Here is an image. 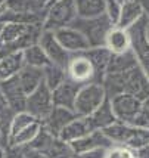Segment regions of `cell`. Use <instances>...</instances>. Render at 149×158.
I'll list each match as a JSON object with an SVG mask.
<instances>
[{"label": "cell", "mask_w": 149, "mask_h": 158, "mask_svg": "<svg viewBox=\"0 0 149 158\" xmlns=\"http://www.w3.org/2000/svg\"><path fill=\"white\" fill-rule=\"evenodd\" d=\"M77 18L90 19L105 15L106 2L105 0H74Z\"/></svg>", "instance_id": "obj_22"}, {"label": "cell", "mask_w": 149, "mask_h": 158, "mask_svg": "<svg viewBox=\"0 0 149 158\" xmlns=\"http://www.w3.org/2000/svg\"><path fill=\"white\" fill-rule=\"evenodd\" d=\"M22 58H24V65L28 67H34V68H44L46 65H49L48 56L44 53V50L40 48L39 43L28 46L27 49L22 50Z\"/></svg>", "instance_id": "obj_25"}, {"label": "cell", "mask_w": 149, "mask_h": 158, "mask_svg": "<svg viewBox=\"0 0 149 158\" xmlns=\"http://www.w3.org/2000/svg\"><path fill=\"white\" fill-rule=\"evenodd\" d=\"M145 16L142 3L139 0H121V10H120V18L115 27L129 30L133 24Z\"/></svg>", "instance_id": "obj_17"}, {"label": "cell", "mask_w": 149, "mask_h": 158, "mask_svg": "<svg viewBox=\"0 0 149 158\" xmlns=\"http://www.w3.org/2000/svg\"><path fill=\"white\" fill-rule=\"evenodd\" d=\"M53 34L56 37V40L59 41V44L67 50L68 53H71V55L83 53V52H86V50L90 49L86 37L77 28L72 27V25L55 30Z\"/></svg>", "instance_id": "obj_12"}, {"label": "cell", "mask_w": 149, "mask_h": 158, "mask_svg": "<svg viewBox=\"0 0 149 158\" xmlns=\"http://www.w3.org/2000/svg\"><path fill=\"white\" fill-rule=\"evenodd\" d=\"M24 67V58L22 52L9 53L0 58V81L16 76Z\"/></svg>", "instance_id": "obj_23"}, {"label": "cell", "mask_w": 149, "mask_h": 158, "mask_svg": "<svg viewBox=\"0 0 149 158\" xmlns=\"http://www.w3.org/2000/svg\"><path fill=\"white\" fill-rule=\"evenodd\" d=\"M146 37H148V40H149V22H148V28H146Z\"/></svg>", "instance_id": "obj_41"}, {"label": "cell", "mask_w": 149, "mask_h": 158, "mask_svg": "<svg viewBox=\"0 0 149 158\" xmlns=\"http://www.w3.org/2000/svg\"><path fill=\"white\" fill-rule=\"evenodd\" d=\"M53 110L52 102V90L49 89L44 83H41L33 93L27 96L25 102V111L30 115H33L37 121H43Z\"/></svg>", "instance_id": "obj_7"}, {"label": "cell", "mask_w": 149, "mask_h": 158, "mask_svg": "<svg viewBox=\"0 0 149 158\" xmlns=\"http://www.w3.org/2000/svg\"><path fill=\"white\" fill-rule=\"evenodd\" d=\"M135 157L136 158H149V145L142 146V148H139V149H136Z\"/></svg>", "instance_id": "obj_36"}, {"label": "cell", "mask_w": 149, "mask_h": 158, "mask_svg": "<svg viewBox=\"0 0 149 158\" xmlns=\"http://www.w3.org/2000/svg\"><path fill=\"white\" fill-rule=\"evenodd\" d=\"M65 80H67V71H65V68L56 67L53 64H49V65H46L43 68V83L50 90L56 89Z\"/></svg>", "instance_id": "obj_27"}, {"label": "cell", "mask_w": 149, "mask_h": 158, "mask_svg": "<svg viewBox=\"0 0 149 158\" xmlns=\"http://www.w3.org/2000/svg\"><path fill=\"white\" fill-rule=\"evenodd\" d=\"M136 65H137V61H136V56H135V53H133V50L124 52V53H120V55H112V53H111V59H109L106 73L118 74V73H124V71H127V69L133 68ZM106 73H105V74H106Z\"/></svg>", "instance_id": "obj_24"}, {"label": "cell", "mask_w": 149, "mask_h": 158, "mask_svg": "<svg viewBox=\"0 0 149 158\" xmlns=\"http://www.w3.org/2000/svg\"><path fill=\"white\" fill-rule=\"evenodd\" d=\"M16 78H18L24 93L28 96L43 83V69L24 65L19 73L16 74Z\"/></svg>", "instance_id": "obj_21"}, {"label": "cell", "mask_w": 149, "mask_h": 158, "mask_svg": "<svg viewBox=\"0 0 149 158\" xmlns=\"http://www.w3.org/2000/svg\"><path fill=\"white\" fill-rule=\"evenodd\" d=\"M109 102H111V108L114 111L117 121L124 124H131V121L135 120V117L143 106V102L140 99L127 93H121L111 98Z\"/></svg>", "instance_id": "obj_9"}, {"label": "cell", "mask_w": 149, "mask_h": 158, "mask_svg": "<svg viewBox=\"0 0 149 158\" xmlns=\"http://www.w3.org/2000/svg\"><path fill=\"white\" fill-rule=\"evenodd\" d=\"M143 105H145L146 108H149V98H148V99H146V101H145V102H143Z\"/></svg>", "instance_id": "obj_40"}, {"label": "cell", "mask_w": 149, "mask_h": 158, "mask_svg": "<svg viewBox=\"0 0 149 158\" xmlns=\"http://www.w3.org/2000/svg\"><path fill=\"white\" fill-rule=\"evenodd\" d=\"M89 58V61L92 62L96 74V83H101L106 68H108L109 59H111V52L106 48H90L89 50L83 52Z\"/></svg>", "instance_id": "obj_20"}, {"label": "cell", "mask_w": 149, "mask_h": 158, "mask_svg": "<svg viewBox=\"0 0 149 158\" xmlns=\"http://www.w3.org/2000/svg\"><path fill=\"white\" fill-rule=\"evenodd\" d=\"M72 27L77 28L86 37L90 48H103L106 34L109 33V30L114 27V24L109 21L106 15H102V16L90 18V19L77 18L72 24Z\"/></svg>", "instance_id": "obj_4"}, {"label": "cell", "mask_w": 149, "mask_h": 158, "mask_svg": "<svg viewBox=\"0 0 149 158\" xmlns=\"http://www.w3.org/2000/svg\"><path fill=\"white\" fill-rule=\"evenodd\" d=\"M77 19L74 0H58L49 3L43 16L41 28L48 31H55L64 27H69Z\"/></svg>", "instance_id": "obj_3"}, {"label": "cell", "mask_w": 149, "mask_h": 158, "mask_svg": "<svg viewBox=\"0 0 149 158\" xmlns=\"http://www.w3.org/2000/svg\"><path fill=\"white\" fill-rule=\"evenodd\" d=\"M34 121H37V120L33 115H30L27 111H21V112L14 114V117L10 120V126H9V139L14 138L15 135H18L21 130H24Z\"/></svg>", "instance_id": "obj_29"}, {"label": "cell", "mask_w": 149, "mask_h": 158, "mask_svg": "<svg viewBox=\"0 0 149 158\" xmlns=\"http://www.w3.org/2000/svg\"><path fill=\"white\" fill-rule=\"evenodd\" d=\"M106 93L103 90L101 83H89L83 84L74 103V112L77 117H89L92 112H95L106 99Z\"/></svg>", "instance_id": "obj_5"}, {"label": "cell", "mask_w": 149, "mask_h": 158, "mask_svg": "<svg viewBox=\"0 0 149 158\" xmlns=\"http://www.w3.org/2000/svg\"><path fill=\"white\" fill-rule=\"evenodd\" d=\"M65 71H67L68 78L80 86L89 84V83H96L95 68L84 53L71 55V59L68 62Z\"/></svg>", "instance_id": "obj_8"}, {"label": "cell", "mask_w": 149, "mask_h": 158, "mask_svg": "<svg viewBox=\"0 0 149 158\" xmlns=\"http://www.w3.org/2000/svg\"><path fill=\"white\" fill-rule=\"evenodd\" d=\"M5 158H25V152H24L22 148H12V146H7Z\"/></svg>", "instance_id": "obj_35"}, {"label": "cell", "mask_w": 149, "mask_h": 158, "mask_svg": "<svg viewBox=\"0 0 149 158\" xmlns=\"http://www.w3.org/2000/svg\"><path fill=\"white\" fill-rule=\"evenodd\" d=\"M48 158H72L74 157V151L71 148V145L64 142L59 138H53L52 142L49 143L46 151L43 152Z\"/></svg>", "instance_id": "obj_28"}, {"label": "cell", "mask_w": 149, "mask_h": 158, "mask_svg": "<svg viewBox=\"0 0 149 158\" xmlns=\"http://www.w3.org/2000/svg\"><path fill=\"white\" fill-rule=\"evenodd\" d=\"M5 154H6V148L0 146V158H5Z\"/></svg>", "instance_id": "obj_39"}, {"label": "cell", "mask_w": 149, "mask_h": 158, "mask_svg": "<svg viewBox=\"0 0 149 158\" xmlns=\"http://www.w3.org/2000/svg\"><path fill=\"white\" fill-rule=\"evenodd\" d=\"M77 117L72 110H67V108H59V106H53V110L50 111L48 117L41 121V127L44 130H48L50 135L53 136H59L61 130L67 126L69 121H72Z\"/></svg>", "instance_id": "obj_13"}, {"label": "cell", "mask_w": 149, "mask_h": 158, "mask_svg": "<svg viewBox=\"0 0 149 158\" xmlns=\"http://www.w3.org/2000/svg\"><path fill=\"white\" fill-rule=\"evenodd\" d=\"M40 129H41L40 121H34L33 124H30L28 127H25L24 130H21L18 135H15L14 138L9 139L7 146H12V148H25L37 136V133L40 131Z\"/></svg>", "instance_id": "obj_26"}, {"label": "cell", "mask_w": 149, "mask_h": 158, "mask_svg": "<svg viewBox=\"0 0 149 158\" xmlns=\"http://www.w3.org/2000/svg\"><path fill=\"white\" fill-rule=\"evenodd\" d=\"M37 43L44 50V53H46L50 64H53L56 67H61V68H67L68 62L71 59V53H68L67 50L59 44V41L56 40L53 31L41 30Z\"/></svg>", "instance_id": "obj_10"}, {"label": "cell", "mask_w": 149, "mask_h": 158, "mask_svg": "<svg viewBox=\"0 0 149 158\" xmlns=\"http://www.w3.org/2000/svg\"><path fill=\"white\" fill-rule=\"evenodd\" d=\"M69 145H71L74 154L93 151V149H109V148L114 146V145L111 143V140L103 135L102 130L90 131L89 135L83 136L81 139H78V140H75V142H72V143H69Z\"/></svg>", "instance_id": "obj_15"}, {"label": "cell", "mask_w": 149, "mask_h": 158, "mask_svg": "<svg viewBox=\"0 0 149 158\" xmlns=\"http://www.w3.org/2000/svg\"><path fill=\"white\" fill-rule=\"evenodd\" d=\"M142 3V7H143V12H145V16L146 19L149 21V0H139Z\"/></svg>", "instance_id": "obj_38"}, {"label": "cell", "mask_w": 149, "mask_h": 158, "mask_svg": "<svg viewBox=\"0 0 149 158\" xmlns=\"http://www.w3.org/2000/svg\"><path fill=\"white\" fill-rule=\"evenodd\" d=\"M101 84L103 86V90L109 99L121 93L131 95L140 99L142 102L149 98V78L139 65L118 74L106 73Z\"/></svg>", "instance_id": "obj_1"}, {"label": "cell", "mask_w": 149, "mask_h": 158, "mask_svg": "<svg viewBox=\"0 0 149 158\" xmlns=\"http://www.w3.org/2000/svg\"><path fill=\"white\" fill-rule=\"evenodd\" d=\"M146 16H143L133 24L127 30L131 39V50L136 56L137 65L143 69V73L149 78V40L146 37V28H148Z\"/></svg>", "instance_id": "obj_6"}, {"label": "cell", "mask_w": 149, "mask_h": 158, "mask_svg": "<svg viewBox=\"0 0 149 158\" xmlns=\"http://www.w3.org/2000/svg\"><path fill=\"white\" fill-rule=\"evenodd\" d=\"M130 126L137 127V129H145V130H149V108H146V106L143 105L142 110L139 111V114L135 117V120L131 121Z\"/></svg>", "instance_id": "obj_33"}, {"label": "cell", "mask_w": 149, "mask_h": 158, "mask_svg": "<svg viewBox=\"0 0 149 158\" xmlns=\"http://www.w3.org/2000/svg\"><path fill=\"white\" fill-rule=\"evenodd\" d=\"M0 98L5 101V103L10 108L14 114L25 111L27 95L24 93L16 76L0 81Z\"/></svg>", "instance_id": "obj_11"}, {"label": "cell", "mask_w": 149, "mask_h": 158, "mask_svg": "<svg viewBox=\"0 0 149 158\" xmlns=\"http://www.w3.org/2000/svg\"><path fill=\"white\" fill-rule=\"evenodd\" d=\"M90 131H93V130H92V127L89 124L87 117H75L72 121H69L62 129L58 138L62 139L67 143H72L75 140L81 139L83 136L89 135Z\"/></svg>", "instance_id": "obj_18"}, {"label": "cell", "mask_w": 149, "mask_h": 158, "mask_svg": "<svg viewBox=\"0 0 149 158\" xmlns=\"http://www.w3.org/2000/svg\"><path fill=\"white\" fill-rule=\"evenodd\" d=\"M112 55H120L131 50V39L127 30L120 27H112L105 39V46Z\"/></svg>", "instance_id": "obj_16"}, {"label": "cell", "mask_w": 149, "mask_h": 158, "mask_svg": "<svg viewBox=\"0 0 149 158\" xmlns=\"http://www.w3.org/2000/svg\"><path fill=\"white\" fill-rule=\"evenodd\" d=\"M105 158H136V157H135V151H131L129 148L112 146V148L106 149Z\"/></svg>", "instance_id": "obj_32"}, {"label": "cell", "mask_w": 149, "mask_h": 158, "mask_svg": "<svg viewBox=\"0 0 149 158\" xmlns=\"http://www.w3.org/2000/svg\"><path fill=\"white\" fill-rule=\"evenodd\" d=\"M52 2H58V0H50V3H52Z\"/></svg>", "instance_id": "obj_42"}, {"label": "cell", "mask_w": 149, "mask_h": 158, "mask_svg": "<svg viewBox=\"0 0 149 158\" xmlns=\"http://www.w3.org/2000/svg\"><path fill=\"white\" fill-rule=\"evenodd\" d=\"M24 152H25V158H48L43 152H37V151H31V149H27V148H22Z\"/></svg>", "instance_id": "obj_37"}, {"label": "cell", "mask_w": 149, "mask_h": 158, "mask_svg": "<svg viewBox=\"0 0 149 158\" xmlns=\"http://www.w3.org/2000/svg\"><path fill=\"white\" fill-rule=\"evenodd\" d=\"M89 124L92 127V130H105L106 127L112 126L114 123H117V118L114 115V111L111 108V102L109 98H106L101 106L92 112L87 117Z\"/></svg>", "instance_id": "obj_19"}, {"label": "cell", "mask_w": 149, "mask_h": 158, "mask_svg": "<svg viewBox=\"0 0 149 158\" xmlns=\"http://www.w3.org/2000/svg\"><path fill=\"white\" fill-rule=\"evenodd\" d=\"M105 154H106V149H93V151L74 154L72 158H105Z\"/></svg>", "instance_id": "obj_34"}, {"label": "cell", "mask_w": 149, "mask_h": 158, "mask_svg": "<svg viewBox=\"0 0 149 158\" xmlns=\"http://www.w3.org/2000/svg\"><path fill=\"white\" fill-rule=\"evenodd\" d=\"M80 84L71 81L67 77V80L61 83L56 89L52 90V102L53 106H59V108H67V110H74V103L77 93L80 90Z\"/></svg>", "instance_id": "obj_14"}, {"label": "cell", "mask_w": 149, "mask_h": 158, "mask_svg": "<svg viewBox=\"0 0 149 158\" xmlns=\"http://www.w3.org/2000/svg\"><path fill=\"white\" fill-rule=\"evenodd\" d=\"M106 7H105V15L109 18V21L114 24V27L118 22L120 18V10H121V0H105Z\"/></svg>", "instance_id": "obj_31"}, {"label": "cell", "mask_w": 149, "mask_h": 158, "mask_svg": "<svg viewBox=\"0 0 149 158\" xmlns=\"http://www.w3.org/2000/svg\"><path fill=\"white\" fill-rule=\"evenodd\" d=\"M56 138L53 135H50L48 130H44L43 127L40 129V131L37 133V136L30 142L28 146H25L27 149H31V151H37V152H44L46 148L49 146V143L52 142V139Z\"/></svg>", "instance_id": "obj_30"}, {"label": "cell", "mask_w": 149, "mask_h": 158, "mask_svg": "<svg viewBox=\"0 0 149 158\" xmlns=\"http://www.w3.org/2000/svg\"><path fill=\"white\" fill-rule=\"evenodd\" d=\"M102 131L114 146H124L131 151H136L142 146L149 145V130L137 129L130 124L117 121Z\"/></svg>", "instance_id": "obj_2"}]
</instances>
